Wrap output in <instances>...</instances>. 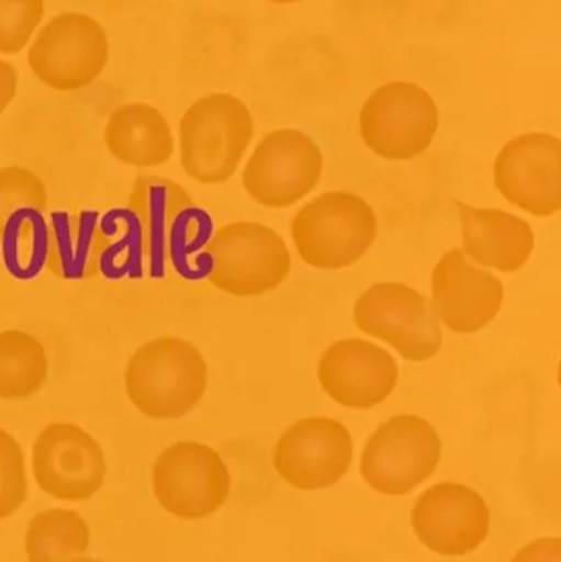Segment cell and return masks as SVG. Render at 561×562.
I'll list each match as a JSON object with an SVG mask.
<instances>
[{
  "label": "cell",
  "instance_id": "6da1fadb",
  "mask_svg": "<svg viewBox=\"0 0 561 562\" xmlns=\"http://www.w3.org/2000/svg\"><path fill=\"white\" fill-rule=\"evenodd\" d=\"M124 390L141 415L157 422L193 412L207 390V363L190 340L160 336L142 344L125 363Z\"/></svg>",
  "mask_w": 561,
  "mask_h": 562
},
{
  "label": "cell",
  "instance_id": "7a4b0ae2",
  "mask_svg": "<svg viewBox=\"0 0 561 562\" xmlns=\"http://www.w3.org/2000/svg\"><path fill=\"white\" fill-rule=\"evenodd\" d=\"M178 137L184 175L200 184H223L236 175L253 142V114L240 99L214 92L187 109Z\"/></svg>",
  "mask_w": 561,
  "mask_h": 562
},
{
  "label": "cell",
  "instance_id": "3957f363",
  "mask_svg": "<svg viewBox=\"0 0 561 562\" xmlns=\"http://www.w3.org/2000/svg\"><path fill=\"white\" fill-rule=\"evenodd\" d=\"M378 216L368 201L348 191H332L310 201L292 221L300 259L319 270L355 266L378 237Z\"/></svg>",
  "mask_w": 561,
  "mask_h": 562
},
{
  "label": "cell",
  "instance_id": "277c9868",
  "mask_svg": "<svg viewBox=\"0 0 561 562\" xmlns=\"http://www.w3.org/2000/svg\"><path fill=\"white\" fill-rule=\"evenodd\" d=\"M207 280L237 297L277 290L292 270L285 240L260 223L224 224L206 246Z\"/></svg>",
  "mask_w": 561,
  "mask_h": 562
},
{
  "label": "cell",
  "instance_id": "5b68a950",
  "mask_svg": "<svg viewBox=\"0 0 561 562\" xmlns=\"http://www.w3.org/2000/svg\"><path fill=\"white\" fill-rule=\"evenodd\" d=\"M440 114L430 92L414 82H389L359 112L366 147L385 160H412L434 144Z\"/></svg>",
  "mask_w": 561,
  "mask_h": 562
},
{
  "label": "cell",
  "instance_id": "8992f818",
  "mask_svg": "<svg viewBox=\"0 0 561 562\" xmlns=\"http://www.w3.org/2000/svg\"><path fill=\"white\" fill-rule=\"evenodd\" d=\"M152 491L173 517L203 520L226 504L231 475L216 449L203 442L178 441L155 459Z\"/></svg>",
  "mask_w": 561,
  "mask_h": 562
},
{
  "label": "cell",
  "instance_id": "52a82bcc",
  "mask_svg": "<svg viewBox=\"0 0 561 562\" xmlns=\"http://www.w3.org/2000/svg\"><path fill=\"white\" fill-rule=\"evenodd\" d=\"M355 323L362 333L391 344L411 362L430 360L444 342L434 303L399 281L368 288L355 303Z\"/></svg>",
  "mask_w": 561,
  "mask_h": 562
},
{
  "label": "cell",
  "instance_id": "ba28073f",
  "mask_svg": "<svg viewBox=\"0 0 561 562\" xmlns=\"http://www.w3.org/2000/svg\"><path fill=\"white\" fill-rule=\"evenodd\" d=\"M26 61L48 88L78 91L94 82L108 66V33L86 13H59L40 30Z\"/></svg>",
  "mask_w": 561,
  "mask_h": 562
},
{
  "label": "cell",
  "instance_id": "9c48e42d",
  "mask_svg": "<svg viewBox=\"0 0 561 562\" xmlns=\"http://www.w3.org/2000/svg\"><path fill=\"white\" fill-rule=\"evenodd\" d=\"M440 458V436L427 419L392 416L369 436L361 474L381 494L405 495L434 474Z\"/></svg>",
  "mask_w": 561,
  "mask_h": 562
},
{
  "label": "cell",
  "instance_id": "30bf717a",
  "mask_svg": "<svg viewBox=\"0 0 561 562\" xmlns=\"http://www.w3.org/2000/svg\"><path fill=\"white\" fill-rule=\"evenodd\" d=\"M323 173V155L312 137L296 128L270 132L257 145L243 173V187L256 203L285 210L308 196Z\"/></svg>",
  "mask_w": 561,
  "mask_h": 562
},
{
  "label": "cell",
  "instance_id": "8fae6325",
  "mask_svg": "<svg viewBox=\"0 0 561 562\" xmlns=\"http://www.w3.org/2000/svg\"><path fill=\"white\" fill-rule=\"evenodd\" d=\"M32 472L40 491L59 502L91 501L108 475L104 449L75 423L46 425L32 446Z\"/></svg>",
  "mask_w": 561,
  "mask_h": 562
},
{
  "label": "cell",
  "instance_id": "7c38bea8",
  "mask_svg": "<svg viewBox=\"0 0 561 562\" xmlns=\"http://www.w3.org/2000/svg\"><path fill=\"white\" fill-rule=\"evenodd\" d=\"M494 184L513 206L537 217L561 210V142L546 132L519 135L494 161Z\"/></svg>",
  "mask_w": 561,
  "mask_h": 562
},
{
  "label": "cell",
  "instance_id": "4fadbf2b",
  "mask_svg": "<svg viewBox=\"0 0 561 562\" xmlns=\"http://www.w3.org/2000/svg\"><path fill=\"white\" fill-rule=\"evenodd\" d=\"M352 462V438L338 419H300L277 442L273 464L280 477L302 491L338 484Z\"/></svg>",
  "mask_w": 561,
  "mask_h": 562
},
{
  "label": "cell",
  "instance_id": "5bb4252c",
  "mask_svg": "<svg viewBox=\"0 0 561 562\" xmlns=\"http://www.w3.org/2000/svg\"><path fill=\"white\" fill-rule=\"evenodd\" d=\"M323 392L346 408L381 405L399 382L397 360L369 340L343 339L332 344L318 362Z\"/></svg>",
  "mask_w": 561,
  "mask_h": 562
},
{
  "label": "cell",
  "instance_id": "9a60e30c",
  "mask_svg": "<svg viewBox=\"0 0 561 562\" xmlns=\"http://www.w3.org/2000/svg\"><path fill=\"white\" fill-rule=\"evenodd\" d=\"M490 508L473 488L438 484L418 498L412 512L415 533L444 557L473 553L490 533Z\"/></svg>",
  "mask_w": 561,
  "mask_h": 562
},
{
  "label": "cell",
  "instance_id": "2e32d148",
  "mask_svg": "<svg viewBox=\"0 0 561 562\" xmlns=\"http://www.w3.org/2000/svg\"><path fill=\"white\" fill-rule=\"evenodd\" d=\"M438 319L457 334H474L493 323L504 303V284L468 262L461 249L444 254L431 276Z\"/></svg>",
  "mask_w": 561,
  "mask_h": 562
},
{
  "label": "cell",
  "instance_id": "e0dca14e",
  "mask_svg": "<svg viewBox=\"0 0 561 562\" xmlns=\"http://www.w3.org/2000/svg\"><path fill=\"white\" fill-rule=\"evenodd\" d=\"M127 210L141 227L145 259L158 276L171 256L180 224L193 210V198L177 181L138 175L128 193Z\"/></svg>",
  "mask_w": 561,
  "mask_h": 562
},
{
  "label": "cell",
  "instance_id": "ac0fdd59",
  "mask_svg": "<svg viewBox=\"0 0 561 562\" xmlns=\"http://www.w3.org/2000/svg\"><path fill=\"white\" fill-rule=\"evenodd\" d=\"M463 254L497 272L514 273L526 267L536 249L532 227L523 217L503 210L474 207L457 201Z\"/></svg>",
  "mask_w": 561,
  "mask_h": 562
},
{
  "label": "cell",
  "instance_id": "d6986e66",
  "mask_svg": "<svg viewBox=\"0 0 561 562\" xmlns=\"http://www.w3.org/2000/svg\"><path fill=\"white\" fill-rule=\"evenodd\" d=\"M48 247L45 267L65 281H82L99 276L104 259V231L99 213L91 210H61L46 221Z\"/></svg>",
  "mask_w": 561,
  "mask_h": 562
},
{
  "label": "cell",
  "instance_id": "ffe728a7",
  "mask_svg": "<svg viewBox=\"0 0 561 562\" xmlns=\"http://www.w3.org/2000/svg\"><path fill=\"white\" fill-rule=\"evenodd\" d=\"M109 154L134 168H157L175 154V138L165 115L154 105L131 102L115 108L104 127Z\"/></svg>",
  "mask_w": 561,
  "mask_h": 562
},
{
  "label": "cell",
  "instance_id": "44dd1931",
  "mask_svg": "<svg viewBox=\"0 0 561 562\" xmlns=\"http://www.w3.org/2000/svg\"><path fill=\"white\" fill-rule=\"evenodd\" d=\"M89 544L88 521L78 512L66 508L38 512L25 531L29 562H72L85 557Z\"/></svg>",
  "mask_w": 561,
  "mask_h": 562
},
{
  "label": "cell",
  "instance_id": "7402d4cb",
  "mask_svg": "<svg viewBox=\"0 0 561 562\" xmlns=\"http://www.w3.org/2000/svg\"><path fill=\"white\" fill-rule=\"evenodd\" d=\"M45 346L22 329L0 330V400L19 402L36 395L48 380Z\"/></svg>",
  "mask_w": 561,
  "mask_h": 562
},
{
  "label": "cell",
  "instance_id": "603a6c76",
  "mask_svg": "<svg viewBox=\"0 0 561 562\" xmlns=\"http://www.w3.org/2000/svg\"><path fill=\"white\" fill-rule=\"evenodd\" d=\"M45 214L25 210L9 221L3 231V262L7 270L20 280L32 279L42 270L46 262Z\"/></svg>",
  "mask_w": 561,
  "mask_h": 562
},
{
  "label": "cell",
  "instance_id": "cb8c5ba5",
  "mask_svg": "<svg viewBox=\"0 0 561 562\" xmlns=\"http://www.w3.org/2000/svg\"><path fill=\"white\" fill-rule=\"evenodd\" d=\"M49 198L45 181L20 165L0 168V237L7 224L20 211L48 213Z\"/></svg>",
  "mask_w": 561,
  "mask_h": 562
},
{
  "label": "cell",
  "instance_id": "d4e9b609",
  "mask_svg": "<svg viewBox=\"0 0 561 562\" xmlns=\"http://www.w3.org/2000/svg\"><path fill=\"white\" fill-rule=\"evenodd\" d=\"M29 498L25 454L15 436L0 428V521L12 517Z\"/></svg>",
  "mask_w": 561,
  "mask_h": 562
},
{
  "label": "cell",
  "instance_id": "484cf974",
  "mask_svg": "<svg viewBox=\"0 0 561 562\" xmlns=\"http://www.w3.org/2000/svg\"><path fill=\"white\" fill-rule=\"evenodd\" d=\"M45 0H0V53L22 52L42 23Z\"/></svg>",
  "mask_w": 561,
  "mask_h": 562
},
{
  "label": "cell",
  "instance_id": "4316f807",
  "mask_svg": "<svg viewBox=\"0 0 561 562\" xmlns=\"http://www.w3.org/2000/svg\"><path fill=\"white\" fill-rule=\"evenodd\" d=\"M513 562H561L560 538H542L527 544Z\"/></svg>",
  "mask_w": 561,
  "mask_h": 562
},
{
  "label": "cell",
  "instance_id": "83f0119b",
  "mask_svg": "<svg viewBox=\"0 0 561 562\" xmlns=\"http://www.w3.org/2000/svg\"><path fill=\"white\" fill-rule=\"evenodd\" d=\"M16 85H19V76L15 68L10 63L0 59V115L9 108L16 94Z\"/></svg>",
  "mask_w": 561,
  "mask_h": 562
},
{
  "label": "cell",
  "instance_id": "f1b7e54d",
  "mask_svg": "<svg viewBox=\"0 0 561 562\" xmlns=\"http://www.w3.org/2000/svg\"><path fill=\"white\" fill-rule=\"evenodd\" d=\"M72 562H105V561L94 560V558L81 557V558H78V560H75Z\"/></svg>",
  "mask_w": 561,
  "mask_h": 562
},
{
  "label": "cell",
  "instance_id": "f546056e",
  "mask_svg": "<svg viewBox=\"0 0 561 562\" xmlns=\"http://www.w3.org/2000/svg\"><path fill=\"white\" fill-rule=\"evenodd\" d=\"M269 2H273V3H295V2H302V0H269Z\"/></svg>",
  "mask_w": 561,
  "mask_h": 562
}]
</instances>
